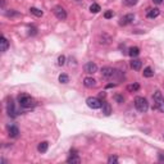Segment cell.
Segmentation results:
<instances>
[{
    "label": "cell",
    "instance_id": "cell-33",
    "mask_svg": "<svg viewBox=\"0 0 164 164\" xmlns=\"http://www.w3.org/2000/svg\"><path fill=\"white\" fill-rule=\"evenodd\" d=\"M105 96H107V94H105V92H100V94H99V98H100V99H104Z\"/></svg>",
    "mask_w": 164,
    "mask_h": 164
},
{
    "label": "cell",
    "instance_id": "cell-25",
    "mask_svg": "<svg viewBox=\"0 0 164 164\" xmlns=\"http://www.w3.org/2000/svg\"><path fill=\"white\" fill-rule=\"evenodd\" d=\"M139 3V0H124V4L127 6H133Z\"/></svg>",
    "mask_w": 164,
    "mask_h": 164
},
{
    "label": "cell",
    "instance_id": "cell-8",
    "mask_svg": "<svg viewBox=\"0 0 164 164\" xmlns=\"http://www.w3.org/2000/svg\"><path fill=\"white\" fill-rule=\"evenodd\" d=\"M85 72L87 73V75H94V73H96L98 72V66H96V63L87 62L85 64Z\"/></svg>",
    "mask_w": 164,
    "mask_h": 164
},
{
    "label": "cell",
    "instance_id": "cell-22",
    "mask_svg": "<svg viewBox=\"0 0 164 164\" xmlns=\"http://www.w3.org/2000/svg\"><path fill=\"white\" fill-rule=\"evenodd\" d=\"M127 90L130 92H136V91H139L140 90V85L139 83H131V85L127 86Z\"/></svg>",
    "mask_w": 164,
    "mask_h": 164
},
{
    "label": "cell",
    "instance_id": "cell-32",
    "mask_svg": "<svg viewBox=\"0 0 164 164\" xmlns=\"http://www.w3.org/2000/svg\"><path fill=\"white\" fill-rule=\"evenodd\" d=\"M158 159H159V162H164V155L163 154H158Z\"/></svg>",
    "mask_w": 164,
    "mask_h": 164
},
{
    "label": "cell",
    "instance_id": "cell-19",
    "mask_svg": "<svg viewBox=\"0 0 164 164\" xmlns=\"http://www.w3.org/2000/svg\"><path fill=\"white\" fill-rule=\"evenodd\" d=\"M139 54H140V49L137 46H132V47H130V50H128V55L132 57V58H136Z\"/></svg>",
    "mask_w": 164,
    "mask_h": 164
},
{
    "label": "cell",
    "instance_id": "cell-30",
    "mask_svg": "<svg viewBox=\"0 0 164 164\" xmlns=\"http://www.w3.org/2000/svg\"><path fill=\"white\" fill-rule=\"evenodd\" d=\"M6 15H8V17H13V15H18V13L14 12V10H10V12L6 13Z\"/></svg>",
    "mask_w": 164,
    "mask_h": 164
},
{
    "label": "cell",
    "instance_id": "cell-26",
    "mask_svg": "<svg viewBox=\"0 0 164 164\" xmlns=\"http://www.w3.org/2000/svg\"><path fill=\"white\" fill-rule=\"evenodd\" d=\"M108 163H109V164H117V163H118V158H117V156H115V155L109 156Z\"/></svg>",
    "mask_w": 164,
    "mask_h": 164
},
{
    "label": "cell",
    "instance_id": "cell-10",
    "mask_svg": "<svg viewBox=\"0 0 164 164\" xmlns=\"http://www.w3.org/2000/svg\"><path fill=\"white\" fill-rule=\"evenodd\" d=\"M160 14V10L158 8H153V9H147L146 10V15H147V18H150V19H154V18H156L158 15Z\"/></svg>",
    "mask_w": 164,
    "mask_h": 164
},
{
    "label": "cell",
    "instance_id": "cell-31",
    "mask_svg": "<svg viewBox=\"0 0 164 164\" xmlns=\"http://www.w3.org/2000/svg\"><path fill=\"white\" fill-rule=\"evenodd\" d=\"M37 32H36V28L35 27H32V28H30V35H36Z\"/></svg>",
    "mask_w": 164,
    "mask_h": 164
},
{
    "label": "cell",
    "instance_id": "cell-17",
    "mask_svg": "<svg viewBox=\"0 0 164 164\" xmlns=\"http://www.w3.org/2000/svg\"><path fill=\"white\" fill-rule=\"evenodd\" d=\"M8 135H9V137H17L18 135H19V130H18V127H15V126H10L8 128Z\"/></svg>",
    "mask_w": 164,
    "mask_h": 164
},
{
    "label": "cell",
    "instance_id": "cell-5",
    "mask_svg": "<svg viewBox=\"0 0 164 164\" xmlns=\"http://www.w3.org/2000/svg\"><path fill=\"white\" fill-rule=\"evenodd\" d=\"M86 104H87L91 109H99V108H101L103 103L99 100L98 98H87V100H86Z\"/></svg>",
    "mask_w": 164,
    "mask_h": 164
},
{
    "label": "cell",
    "instance_id": "cell-27",
    "mask_svg": "<svg viewBox=\"0 0 164 164\" xmlns=\"http://www.w3.org/2000/svg\"><path fill=\"white\" fill-rule=\"evenodd\" d=\"M113 15H114L113 10H107V12L104 13V18H107V19H109V18H113Z\"/></svg>",
    "mask_w": 164,
    "mask_h": 164
},
{
    "label": "cell",
    "instance_id": "cell-11",
    "mask_svg": "<svg viewBox=\"0 0 164 164\" xmlns=\"http://www.w3.org/2000/svg\"><path fill=\"white\" fill-rule=\"evenodd\" d=\"M6 112H8V114L12 115V117H15V115H17V112H15L14 104H13L12 100H9L8 103H6Z\"/></svg>",
    "mask_w": 164,
    "mask_h": 164
},
{
    "label": "cell",
    "instance_id": "cell-28",
    "mask_svg": "<svg viewBox=\"0 0 164 164\" xmlns=\"http://www.w3.org/2000/svg\"><path fill=\"white\" fill-rule=\"evenodd\" d=\"M58 64H59V66H64V64H66V57L60 55L58 58Z\"/></svg>",
    "mask_w": 164,
    "mask_h": 164
},
{
    "label": "cell",
    "instance_id": "cell-14",
    "mask_svg": "<svg viewBox=\"0 0 164 164\" xmlns=\"http://www.w3.org/2000/svg\"><path fill=\"white\" fill-rule=\"evenodd\" d=\"M101 110H103V114L104 115H110L112 114V107H110V104L109 103H103V105H101Z\"/></svg>",
    "mask_w": 164,
    "mask_h": 164
},
{
    "label": "cell",
    "instance_id": "cell-20",
    "mask_svg": "<svg viewBox=\"0 0 164 164\" xmlns=\"http://www.w3.org/2000/svg\"><path fill=\"white\" fill-rule=\"evenodd\" d=\"M142 75H144V77H146V78H150V77L154 76V70H153L151 67H146V68L144 69Z\"/></svg>",
    "mask_w": 164,
    "mask_h": 164
},
{
    "label": "cell",
    "instance_id": "cell-2",
    "mask_svg": "<svg viewBox=\"0 0 164 164\" xmlns=\"http://www.w3.org/2000/svg\"><path fill=\"white\" fill-rule=\"evenodd\" d=\"M153 99H154V109H158L159 112L164 113V98L162 95V92L159 90H155L153 94Z\"/></svg>",
    "mask_w": 164,
    "mask_h": 164
},
{
    "label": "cell",
    "instance_id": "cell-13",
    "mask_svg": "<svg viewBox=\"0 0 164 164\" xmlns=\"http://www.w3.org/2000/svg\"><path fill=\"white\" fill-rule=\"evenodd\" d=\"M83 85L86 86V87H89V89H92V87H95L96 86V81L92 77H86L85 80H83Z\"/></svg>",
    "mask_w": 164,
    "mask_h": 164
},
{
    "label": "cell",
    "instance_id": "cell-23",
    "mask_svg": "<svg viewBox=\"0 0 164 164\" xmlns=\"http://www.w3.org/2000/svg\"><path fill=\"white\" fill-rule=\"evenodd\" d=\"M100 10H101V8H100V5L99 4H95L94 3V4L90 5V12L91 13H99Z\"/></svg>",
    "mask_w": 164,
    "mask_h": 164
},
{
    "label": "cell",
    "instance_id": "cell-7",
    "mask_svg": "<svg viewBox=\"0 0 164 164\" xmlns=\"http://www.w3.org/2000/svg\"><path fill=\"white\" fill-rule=\"evenodd\" d=\"M114 72H115V69L112 68V67H103L101 70H100L101 76L104 77V78H113Z\"/></svg>",
    "mask_w": 164,
    "mask_h": 164
},
{
    "label": "cell",
    "instance_id": "cell-3",
    "mask_svg": "<svg viewBox=\"0 0 164 164\" xmlns=\"http://www.w3.org/2000/svg\"><path fill=\"white\" fill-rule=\"evenodd\" d=\"M135 107L136 109L140 112V113H146L147 109H149V103L145 98H142V96H137L136 99H135Z\"/></svg>",
    "mask_w": 164,
    "mask_h": 164
},
{
    "label": "cell",
    "instance_id": "cell-15",
    "mask_svg": "<svg viewBox=\"0 0 164 164\" xmlns=\"http://www.w3.org/2000/svg\"><path fill=\"white\" fill-rule=\"evenodd\" d=\"M131 68H132L133 70H140L141 69V66H142V63H141L140 59H132L130 63Z\"/></svg>",
    "mask_w": 164,
    "mask_h": 164
},
{
    "label": "cell",
    "instance_id": "cell-29",
    "mask_svg": "<svg viewBox=\"0 0 164 164\" xmlns=\"http://www.w3.org/2000/svg\"><path fill=\"white\" fill-rule=\"evenodd\" d=\"M114 100L118 103V104H122V103L124 101V99H123V96H121V95H115L114 96Z\"/></svg>",
    "mask_w": 164,
    "mask_h": 164
},
{
    "label": "cell",
    "instance_id": "cell-21",
    "mask_svg": "<svg viewBox=\"0 0 164 164\" xmlns=\"http://www.w3.org/2000/svg\"><path fill=\"white\" fill-rule=\"evenodd\" d=\"M30 13L31 14H33V15H36V17H43V14H44L43 10H40L38 8H35V6L30 8Z\"/></svg>",
    "mask_w": 164,
    "mask_h": 164
},
{
    "label": "cell",
    "instance_id": "cell-24",
    "mask_svg": "<svg viewBox=\"0 0 164 164\" xmlns=\"http://www.w3.org/2000/svg\"><path fill=\"white\" fill-rule=\"evenodd\" d=\"M59 82L60 83H68L69 82V77L67 75H60L59 76Z\"/></svg>",
    "mask_w": 164,
    "mask_h": 164
},
{
    "label": "cell",
    "instance_id": "cell-35",
    "mask_svg": "<svg viewBox=\"0 0 164 164\" xmlns=\"http://www.w3.org/2000/svg\"><path fill=\"white\" fill-rule=\"evenodd\" d=\"M115 86V83H108L107 85V89H110V87H114Z\"/></svg>",
    "mask_w": 164,
    "mask_h": 164
},
{
    "label": "cell",
    "instance_id": "cell-6",
    "mask_svg": "<svg viewBox=\"0 0 164 164\" xmlns=\"http://www.w3.org/2000/svg\"><path fill=\"white\" fill-rule=\"evenodd\" d=\"M98 41H99V44H100V45H109L112 41H113V38H112V36H109L108 33L103 32V33L99 35Z\"/></svg>",
    "mask_w": 164,
    "mask_h": 164
},
{
    "label": "cell",
    "instance_id": "cell-4",
    "mask_svg": "<svg viewBox=\"0 0 164 164\" xmlns=\"http://www.w3.org/2000/svg\"><path fill=\"white\" fill-rule=\"evenodd\" d=\"M53 12H54V14H55V17L58 19H60V21H64V19L67 18V12H66V9H64L63 6H60V5L54 6Z\"/></svg>",
    "mask_w": 164,
    "mask_h": 164
},
{
    "label": "cell",
    "instance_id": "cell-9",
    "mask_svg": "<svg viewBox=\"0 0 164 164\" xmlns=\"http://www.w3.org/2000/svg\"><path fill=\"white\" fill-rule=\"evenodd\" d=\"M133 21H135V15L132 14V13H130V14L123 15V17L119 19V24H121V26H127V24L132 23Z\"/></svg>",
    "mask_w": 164,
    "mask_h": 164
},
{
    "label": "cell",
    "instance_id": "cell-1",
    "mask_svg": "<svg viewBox=\"0 0 164 164\" xmlns=\"http://www.w3.org/2000/svg\"><path fill=\"white\" fill-rule=\"evenodd\" d=\"M18 103H19V105H21L22 108H26V109L32 108V107L36 105V100H35L32 96L27 95V94H21L19 95L18 96Z\"/></svg>",
    "mask_w": 164,
    "mask_h": 164
},
{
    "label": "cell",
    "instance_id": "cell-16",
    "mask_svg": "<svg viewBox=\"0 0 164 164\" xmlns=\"http://www.w3.org/2000/svg\"><path fill=\"white\" fill-rule=\"evenodd\" d=\"M67 163H69V164H80L81 163V159H80V156L77 155V154H70V156L67 159Z\"/></svg>",
    "mask_w": 164,
    "mask_h": 164
},
{
    "label": "cell",
    "instance_id": "cell-12",
    "mask_svg": "<svg viewBox=\"0 0 164 164\" xmlns=\"http://www.w3.org/2000/svg\"><path fill=\"white\" fill-rule=\"evenodd\" d=\"M8 47H9V41L6 40L5 36H1V38H0V50H1V53H5L8 50Z\"/></svg>",
    "mask_w": 164,
    "mask_h": 164
},
{
    "label": "cell",
    "instance_id": "cell-34",
    "mask_svg": "<svg viewBox=\"0 0 164 164\" xmlns=\"http://www.w3.org/2000/svg\"><path fill=\"white\" fill-rule=\"evenodd\" d=\"M153 1H154V4H162V3H163V0H153Z\"/></svg>",
    "mask_w": 164,
    "mask_h": 164
},
{
    "label": "cell",
    "instance_id": "cell-18",
    "mask_svg": "<svg viewBox=\"0 0 164 164\" xmlns=\"http://www.w3.org/2000/svg\"><path fill=\"white\" fill-rule=\"evenodd\" d=\"M47 147H49V142H46V141H43V142L38 144L37 150H38L40 153H46V151H47Z\"/></svg>",
    "mask_w": 164,
    "mask_h": 164
}]
</instances>
